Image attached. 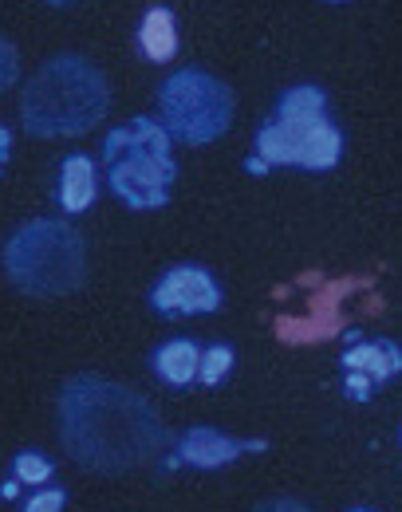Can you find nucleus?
I'll return each mask as SVG.
<instances>
[{
    "instance_id": "1",
    "label": "nucleus",
    "mask_w": 402,
    "mask_h": 512,
    "mask_svg": "<svg viewBox=\"0 0 402 512\" xmlns=\"http://www.w3.org/2000/svg\"><path fill=\"white\" fill-rule=\"evenodd\" d=\"M56 434L64 453L87 473L123 477L166 446V422L154 402L107 375H71L56 394Z\"/></svg>"
},
{
    "instance_id": "2",
    "label": "nucleus",
    "mask_w": 402,
    "mask_h": 512,
    "mask_svg": "<svg viewBox=\"0 0 402 512\" xmlns=\"http://www.w3.org/2000/svg\"><path fill=\"white\" fill-rule=\"evenodd\" d=\"M111 111V83L79 52H60L36 67L20 91V127L32 138H79Z\"/></svg>"
},
{
    "instance_id": "3",
    "label": "nucleus",
    "mask_w": 402,
    "mask_h": 512,
    "mask_svg": "<svg viewBox=\"0 0 402 512\" xmlns=\"http://www.w3.org/2000/svg\"><path fill=\"white\" fill-rule=\"evenodd\" d=\"M343 158V130L328 115V95L312 83L288 87L276 99L272 119L257 130L253 146V170L268 166H296V170H332Z\"/></svg>"
},
{
    "instance_id": "4",
    "label": "nucleus",
    "mask_w": 402,
    "mask_h": 512,
    "mask_svg": "<svg viewBox=\"0 0 402 512\" xmlns=\"http://www.w3.org/2000/svg\"><path fill=\"white\" fill-rule=\"evenodd\" d=\"M0 264H4V276L12 288H20L24 296H40V300L75 296L91 272L83 233L67 221H52V217L24 221L4 241Z\"/></svg>"
},
{
    "instance_id": "5",
    "label": "nucleus",
    "mask_w": 402,
    "mask_h": 512,
    "mask_svg": "<svg viewBox=\"0 0 402 512\" xmlns=\"http://www.w3.org/2000/svg\"><path fill=\"white\" fill-rule=\"evenodd\" d=\"M103 166H107V186L127 209H162L178 182L174 142L158 119L146 115L107 134Z\"/></svg>"
},
{
    "instance_id": "6",
    "label": "nucleus",
    "mask_w": 402,
    "mask_h": 512,
    "mask_svg": "<svg viewBox=\"0 0 402 512\" xmlns=\"http://www.w3.org/2000/svg\"><path fill=\"white\" fill-rule=\"evenodd\" d=\"M233 87L201 67H178L158 87V123L170 134V142L182 146H209L225 138L233 127Z\"/></svg>"
},
{
    "instance_id": "7",
    "label": "nucleus",
    "mask_w": 402,
    "mask_h": 512,
    "mask_svg": "<svg viewBox=\"0 0 402 512\" xmlns=\"http://www.w3.org/2000/svg\"><path fill=\"white\" fill-rule=\"evenodd\" d=\"M221 300L217 276L198 264H178L150 288V308L158 316H209L221 308Z\"/></svg>"
},
{
    "instance_id": "8",
    "label": "nucleus",
    "mask_w": 402,
    "mask_h": 512,
    "mask_svg": "<svg viewBox=\"0 0 402 512\" xmlns=\"http://www.w3.org/2000/svg\"><path fill=\"white\" fill-rule=\"evenodd\" d=\"M268 442L257 438V442H241L217 426H190L178 442H174V453H170V469L174 465H190V469H225L233 465L241 453H265Z\"/></svg>"
},
{
    "instance_id": "9",
    "label": "nucleus",
    "mask_w": 402,
    "mask_h": 512,
    "mask_svg": "<svg viewBox=\"0 0 402 512\" xmlns=\"http://www.w3.org/2000/svg\"><path fill=\"white\" fill-rule=\"evenodd\" d=\"M343 367H347V390L351 398H367L375 386H387L402 371V355L391 339H371V343H359L343 355Z\"/></svg>"
},
{
    "instance_id": "10",
    "label": "nucleus",
    "mask_w": 402,
    "mask_h": 512,
    "mask_svg": "<svg viewBox=\"0 0 402 512\" xmlns=\"http://www.w3.org/2000/svg\"><path fill=\"white\" fill-rule=\"evenodd\" d=\"M178 44H182V36H178V16H174L166 4L146 8L142 20H138V32H134L138 56L150 60V64H170V60L178 56Z\"/></svg>"
},
{
    "instance_id": "11",
    "label": "nucleus",
    "mask_w": 402,
    "mask_h": 512,
    "mask_svg": "<svg viewBox=\"0 0 402 512\" xmlns=\"http://www.w3.org/2000/svg\"><path fill=\"white\" fill-rule=\"evenodd\" d=\"M198 363H201V347L194 339H170V343H162L150 355L154 375L166 386H178V390L198 379Z\"/></svg>"
},
{
    "instance_id": "12",
    "label": "nucleus",
    "mask_w": 402,
    "mask_h": 512,
    "mask_svg": "<svg viewBox=\"0 0 402 512\" xmlns=\"http://www.w3.org/2000/svg\"><path fill=\"white\" fill-rule=\"evenodd\" d=\"M95 193H99V174H95V162L87 154H71L64 158V174H60V205L67 213H83L95 205Z\"/></svg>"
},
{
    "instance_id": "13",
    "label": "nucleus",
    "mask_w": 402,
    "mask_h": 512,
    "mask_svg": "<svg viewBox=\"0 0 402 512\" xmlns=\"http://www.w3.org/2000/svg\"><path fill=\"white\" fill-rule=\"evenodd\" d=\"M229 371H233V347L229 343H209L201 351V363H198L201 386H221Z\"/></svg>"
},
{
    "instance_id": "14",
    "label": "nucleus",
    "mask_w": 402,
    "mask_h": 512,
    "mask_svg": "<svg viewBox=\"0 0 402 512\" xmlns=\"http://www.w3.org/2000/svg\"><path fill=\"white\" fill-rule=\"evenodd\" d=\"M52 477H56V465H52L44 453L28 449V453H16V457H12V481L44 485V481H52Z\"/></svg>"
},
{
    "instance_id": "15",
    "label": "nucleus",
    "mask_w": 402,
    "mask_h": 512,
    "mask_svg": "<svg viewBox=\"0 0 402 512\" xmlns=\"http://www.w3.org/2000/svg\"><path fill=\"white\" fill-rule=\"evenodd\" d=\"M16 79H20V48L0 32V91L16 87Z\"/></svg>"
},
{
    "instance_id": "16",
    "label": "nucleus",
    "mask_w": 402,
    "mask_h": 512,
    "mask_svg": "<svg viewBox=\"0 0 402 512\" xmlns=\"http://www.w3.org/2000/svg\"><path fill=\"white\" fill-rule=\"evenodd\" d=\"M64 505H67V493L60 485H52V489L32 493V497L20 505V512H64Z\"/></svg>"
},
{
    "instance_id": "17",
    "label": "nucleus",
    "mask_w": 402,
    "mask_h": 512,
    "mask_svg": "<svg viewBox=\"0 0 402 512\" xmlns=\"http://www.w3.org/2000/svg\"><path fill=\"white\" fill-rule=\"evenodd\" d=\"M249 512H312L304 501H296V497H272V501H261L257 509Z\"/></svg>"
},
{
    "instance_id": "18",
    "label": "nucleus",
    "mask_w": 402,
    "mask_h": 512,
    "mask_svg": "<svg viewBox=\"0 0 402 512\" xmlns=\"http://www.w3.org/2000/svg\"><path fill=\"white\" fill-rule=\"evenodd\" d=\"M8 154H12V130L0 123V174H4V166H8Z\"/></svg>"
},
{
    "instance_id": "19",
    "label": "nucleus",
    "mask_w": 402,
    "mask_h": 512,
    "mask_svg": "<svg viewBox=\"0 0 402 512\" xmlns=\"http://www.w3.org/2000/svg\"><path fill=\"white\" fill-rule=\"evenodd\" d=\"M347 512H375V509H347Z\"/></svg>"
},
{
    "instance_id": "20",
    "label": "nucleus",
    "mask_w": 402,
    "mask_h": 512,
    "mask_svg": "<svg viewBox=\"0 0 402 512\" xmlns=\"http://www.w3.org/2000/svg\"><path fill=\"white\" fill-rule=\"evenodd\" d=\"M52 4H67V0H52Z\"/></svg>"
},
{
    "instance_id": "21",
    "label": "nucleus",
    "mask_w": 402,
    "mask_h": 512,
    "mask_svg": "<svg viewBox=\"0 0 402 512\" xmlns=\"http://www.w3.org/2000/svg\"><path fill=\"white\" fill-rule=\"evenodd\" d=\"M332 4H343V0H332Z\"/></svg>"
}]
</instances>
